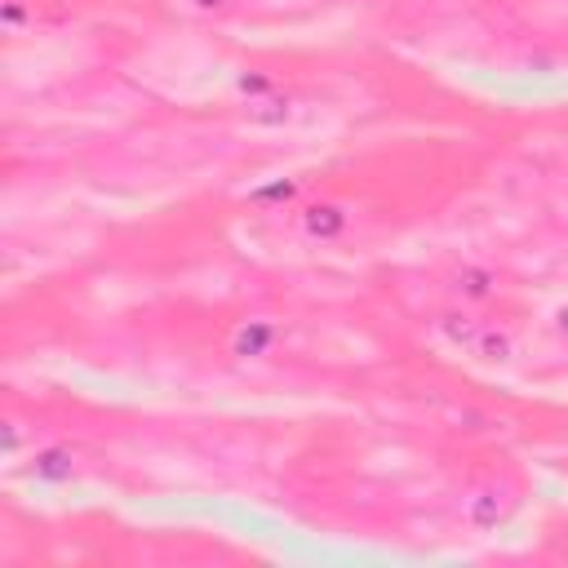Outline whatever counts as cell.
<instances>
[{
    "label": "cell",
    "mask_w": 568,
    "mask_h": 568,
    "mask_svg": "<svg viewBox=\"0 0 568 568\" xmlns=\"http://www.w3.org/2000/svg\"><path fill=\"white\" fill-rule=\"evenodd\" d=\"M75 470H80V462H75V448H67V444H44L31 453V475L40 484H67Z\"/></svg>",
    "instance_id": "8"
},
{
    "label": "cell",
    "mask_w": 568,
    "mask_h": 568,
    "mask_svg": "<svg viewBox=\"0 0 568 568\" xmlns=\"http://www.w3.org/2000/svg\"><path fill=\"white\" fill-rule=\"evenodd\" d=\"M0 22H4V31H9V36H18V31H22V22H27V9H22V0H4V9H0Z\"/></svg>",
    "instance_id": "11"
},
{
    "label": "cell",
    "mask_w": 568,
    "mask_h": 568,
    "mask_svg": "<svg viewBox=\"0 0 568 568\" xmlns=\"http://www.w3.org/2000/svg\"><path fill=\"white\" fill-rule=\"evenodd\" d=\"M178 4H182V13L204 18V22H222V18H231L240 9V0H178Z\"/></svg>",
    "instance_id": "10"
},
{
    "label": "cell",
    "mask_w": 568,
    "mask_h": 568,
    "mask_svg": "<svg viewBox=\"0 0 568 568\" xmlns=\"http://www.w3.org/2000/svg\"><path fill=\"white\" fill-rule=\"evenodd\" d=\"M519 501H524V484L519 479H510V475H484L479 484H470L462 493V519L475 532H493V528H501L519 510Z\"/></svg>",
    "instance_id": "1"
},
{
    "label": "cell",
    "mask_w": 568,
    "mask_h": 568,
    "mask_svg": "<svg viewBox=\"0 0 568 568\" xmlns=\"http://www.w3.org/2000/svg\"><path fill=\"white\" fill-rule=\"evenodd\" d=\"M293 115H297V98L288 89L266 93V98H253V102H240V120L248 129H284Z\"/></svg>",
    "instance_id": "6"
},
{
    "label": "cell",
    "mask_w": 568,
    "mask_h": 568,
    "mask_svg": "<svg viewBox=\"0 0 568 568\" xmlns=\"http://www.w3.org/2000/svg\"><path fill=\"white\" fill-rule=\"evenodd\" d=\"M550 333H555L559 342H568V302L555 306V315H550Z\"/></svg>",
    "instance_id": "13"
},
{
    "label": "cell",
    "mask_w": 568,
    "mask_h": 568,
    "mask_svg": "<svg viewBox=\"0 0 568 568\" xmlns=\"http://www.w3.org/2000/svg\"><path fill=\"white\" fill-rule=\"evenodd\" d=\"M231 89H235V98H240V102H253V98L280 93L284 84H280V75H275V71H262V67H244V71H235Z\"/></svg>",
    "instance_id": "9"
},
{
    "label": "cell",
    "mask_w": 568,
    "mask_h": 568,
    "mask_svg": "<svg viewBox=\"0 0 568 568\" xmlns=\"http://www.w3.org/2000/svg\"><path fill=\"white\" fill-rule=\"evenodd\" d=\"M284 337H288V324H284L280 315L253 311V315H240V320L226 328L222 351H226V359H235V364H262V359H271V355L284 346Z\"/></svg>",
    "instance_id": "3"
},
{
    "label": "cell",
    "mask_w": 568,
    "mask_h": 568,
    "mask_svg": "<svg viewBox=\"0 0 568 568\" xmlns=\"http://www.w3.org/2000/svg\"><path fill=\"white\" fill-rule=\"evenodd\" d=\"M351 222H355V209L337 195H311L293 204V231L302 244H315V248L342 244L351 235Z\"/></svg>",
    "instance_id": "2"
},
{
    "label": "cell",
    "mask_w": 568,
    "mask_h": 568,
    "mask_svg": "<svg viewBox=\"0 0 568 568\" xmlns=\"http://www.w3.org/2000/svg\"><path fill=\"white\" fill-rule=\"evenodd\" d=\"M484 320L488 315H479V306H462V302H448L444 311H435V333L453 346V351H466L470 355V342H475V333L484 328Z\"/></svg>",
    "instance_id": "5"
},
{
    "label": "cell",
    "mask_w": 568,
    "mask_h": 568,
    "mask_svg": "<svg viewBox=\"0 0 568 568\" xmlns=\"http://www.w3.org/2000/svg\"><path fill=\"white\" fill-rule=\"evenodd\" d=\"M444 288H448V297L462 302V306H488V302L501 297V271L488 266V262L466 257V262H457V266L444 275Z\"/></svg>",
    "instance_id": "4"
},
{
    "label": "cell",
    "mask_w": 568,
    "mask_h": 568,
    "mask_svg": "<svg viewBox=\"0 0 568 568\" xmlns=\"http://www.w3.org/2000/svg\"><path fill=\"white\" fill-rule=\"evenodd\" d=\"M297 195V182H271L266 191H257L253 200H271V204H280V200H293Z\"/></svg>",
    "instance_id": "12"
},
{
    "label": "cell",
    "mask_w": 568,
    "mask_h": 568,
    "mask_svg": "<svg viewBox=\"0 0 568 568\" xmlns=\"http://www.w3.org/2000/svg\"><path fill=\"white\" fill-rule=\"evenodd\" d=\"M515 333H510V324H501V320H484V328L475 333V342H470V359H479V364H510L515 359Z\"/></svg>",
    "instance_id": "7"
}]
</instances>
